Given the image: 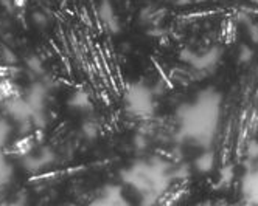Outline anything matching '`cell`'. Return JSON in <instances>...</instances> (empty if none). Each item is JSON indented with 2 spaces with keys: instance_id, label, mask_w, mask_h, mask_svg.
<instances>
[{
  "instance_id": "obj_2",
  "label": "cell",
  "mask_w": 258,
  "mask_h": 206,
  "mask_svg": "<svg viewBox=\"0 0 258 206\" xmlns=\"http://www.w3.org/2000/svg\"><path fill=\"white\" fill-rule=\"evenodd\" d=\"M121 177L126 184L134 188L137 192L151 197L156 200V195H160L167 189L170 181L168 164L154 158L150 161H137L131 167L121 172Z\"/></svg>"
},
{
  "instance_id": "obj_7",
  "label": "cell",
  "mask_w": 258,
  "mask_h": 206,
  "mask_svg": "<svg viewBox=\"0 0 258 206\" xmlns=\"http://www.w3.org/2000/svg\"><path fill=\"white\" fill-rule=\"evenodd\" d=\"M101 17H103V21L107 24V27L112 25V28L115 30V27H117V17H115V14H114L112 7H110L107 2H103V5H101ZM117 28H118V27H117Z\"/></svg>"
},
{
  "instance_id": "obj_3",
  "label": "cell",
  "mask_w": 258,
  "mask_h": 206,
  "mask_svg": "<svg viewBox=\"0 0 258 206\" xmlns=\"http://www.w3.org/2000/svg\"><path fill=\"white\" fill-rule=\"evenodd\" d=\"M124 102L127 110L136 117H150L154 110V99L151 91L143 84H131L126 90Z\"/></svg>"
},
{
  "instance_id": "obj_5",
  "label": "cell",
  "mask_w": 258,
  "mask_h": 206,
  "mask_svg": "<svg viewBox=\"0 0 258 206\" xmlns=\"http://www.w3.org/2000/svg\"><path fill=\"white\" fill-rule=\"evenodd\" d=\"M95 204H109V206H118V204H127V201L123 198L120 186H106L101 198L95 201Z\"/></svg>"
},
{
  "instance_id": "obj_9",
  "label": "cell",
  "mask_w": 258,
  "mask_h": 206,
  "mask_svg": "<svg viewBox=\"0 0 258 206\" xmlns=\"http://www.w3.org/2000/svg\"><path fill=\"white\" fill-rule=\"evenodd\" d=\"M252 2H255V4H258V0H252Z\"/></svg>"
},
{
  "instance_id": "obj_4",
  "label": "cell",
  "mask_w": 258,
  "mask_h": 206,
  "mask_svg": "<svg viewBox=\"0 0 258 206\" xmlns=\"http://www.w3.org/2000/svg\"><path fill=\"white\" fill-rule=\"evenodd\" d=\"M221 56H223V50H221L219 47L210 48L204 54H196L195 53V58H193L190 65H193L198 70H210V68H213L219 62Z\"/></svg>"
},
{
  "instance_id": "obj_1",
  "label": "cell",
  "mask_w": 258,
  "mask_h": 206,
  "mask_svg": "<svg viewBox=\"0 0 258 206\" xmlns=\"http://www.w3.org/2000/svg\"><path fill=\"white\" fill-rule=\"evenodd\" d=\"M221 96L213 90L199 93L198 99L180 110L182 132L201 143H209L218 124Z\"/></svg>"
},
{
  "instance_id": "obj_6",
  "label": "cell",
  "mask_w": 258,
  "mask_h": 206,
  "mask_svg": "<svg viewBox=\"0 0 258 206\" xmlns=\"http://www.w3.org/2000/svg\"><path fill=\"white\" fill-rule=\"evenodd\" d=\"M195 166H196V169L202 174H207L213 169V166H215V155L212 152H204V154H201L196 161H195Z\"/></svg>"
},
{
  "instance_id": "obj_8",
  "label": "cell",
  "mask_w": 258,
  "mask_h": 206,
  "mask_svg": "<svg viewBox=\"0 0 258 206\" xmlns=\"http://www.w3.org/2000/svg\"><path fill=\"white\" fill-rule=\"evenodd\" d=\"M252 56H253V51H252L247 45L241 47V50H239V61H241V62L250 61V59H252Z\"/></svg>"
}]
</instances>
